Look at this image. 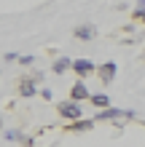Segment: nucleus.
Here are the masks:
<instances>
[{
    "instance_id": "obj_1",
    "label": "nucleus",
    "mask_w": 145,
    "mask_h": 147,
    "mask_svg": "<svg viewBox=\"0 0 145 147\" xmlns=\"http://www.w3.org/2000/svg\"><path fill=\"white\" fill-rule=\"evenodd\" d=\"M116 118L132 120L134 112H132V110H116V107H108V110H102V112H97V115H94V120H116Z\"/></svg>"
},
{
    "instance_id": "obj_2",
    "label": "nucleus",
    "mask_w": 145,
    "mask_h": 147,
    "mask_svg": "<svg viewBox=\"0 0 145 147\" xmlns=\"http://www.w3.org/2000/svg\"><path fill=\"white\" fill-rule=\"evenodd\" d=\"M59 115H62L65 120H81V115H83V110L75 105V102H62V105H59Z\"/></svg>"
},
{
    "instance_id": "obj_3",
    "label": "nucleus",
    "mask_w": 145,
    "mask_h": 147,
    "mask_svg": "<svg viewBox=\"0 0 145 147\" xmlns=\"http://www.w3.org/2000/svg\"><path fill=\"white\" fill-rule=\"evenodd\" d=\"M38 80H40V72H35L32 78H22V80H19V94H22V96H32Z\"/></svg>"
},
{
    "instance_id": "obj_4",
    "label": "nucleus",
    "mask_w": 145,
    "mask_h": 147,
    "mask_svg": "<svg viewBox=\"0 0 145 147\" xmlns=\"http://www.w3.org/2000/svg\"><path fill=\"white\" fill-rule=\"evenodd\" d=\"M73 72L86 78L89 72H94V62H89V59H78V62H73Z\"/></svg>"
},
{
    "instance_id": "obj_5",
    "label": "nucleus",
    "mask_w": 145,
    "mask_h": 147,
    "mask_svg": "<svg viewBox=\"0 0 145 147\" xmlns=\"http://www.w3.org/2000/svg\"><path fill=\"white\" fill-rule=\"evenodd\" d=\"M113 78H116V62H108V64L99 67V80H102V86L113 83Z\"/></svg>"
},
{
    "instance_id": "obj_6",
    "label": "nucleus",
    "mask_w": 145,
    "mask_h": 147,
    "mask_svg": "<svg viewBox=\"0 0 145 147\" xmlns=\"http://www.w3.org/2000/svg\"><path fill=\"white\" fill-rule=\"evenodd\" d=\"M70 96H73V102H78V99H86V96H89V88H86V86H83V80H78V83L73 86Z\"/></svg>"
},
{
    "instance_id": "obj_7",
    "label": "nucleus",
    "mask_w": 145,
    "mask_h": 147,
    "mask_svg": "<svg viewBox=\"0 0 145 147\" xmlns=\"http://www.w3.org/2000/svg\"><path fill=\"white\" fill-rule=\"evenodd\" d=\"M94 35H97V30L91 27V24H86V27H78V30H75V38H78V40H91Z\"/></svg>"
},
{
    "instance_id": "obj_8",
    "label": "nucleus",
    "mask_w": 145,
    "mask_h": 147,
    "mask_svg": "<svg viewBox=\"0 0 145 147\" xmlns=\"http://www.w3.org/2000/svg\"><path fill=\"white\" fill-rule=\"evenodd\" d=\"M94 120H75V123H67V131H91Z\"/></svg>"
},
{
    "instance_id": "obj_9",
    "label": "nucleus",
    "mask_w": 145,
    "mask_h": 147,
    "mask_svg": "<svg viewBox=\"0 0 145 147\" xmlns=\"http://www.w3.org/2000/svg\"><path fill=\"white\" fill-rule=\"evenodd\" d=\"M70 67H73V62L62 56V59H57V62H54V72H57V75H65L67 70H70Z\"/></svg>"
},
{
    "instance_id": "obj_10",
    "label": "nucleus",
    "mask_w": 145,
    "mask_h": 147,
    "mask_svg": "<svg viewBox=\"0 0 145 147\" xmlns=\"http://www.w3.org/2000/svg\"><path fill=\"white\" fill-rule=\"evenodd\" d=\"M91 102H94L97 107H102V110H108V105H110L108 94H94V96H91Z\"/></svg>"
},
{
    "instance_id": "obj_11",
    "label": "nucleus",
    "mask_w": 145,
    "mask_h": 147,
    "mask_svg": "<svg viewBox=\"0 0 145 147\" xmlns=\"http://www.w3.org/2000/svg\"><path fill=\"white\" fill-rule=\"evenodd\" d=\"M134 16H142V19H145V0H142V3H137V8H134Z\"/></svg>"
}]
</instances>
